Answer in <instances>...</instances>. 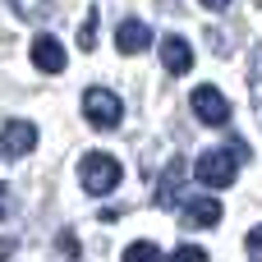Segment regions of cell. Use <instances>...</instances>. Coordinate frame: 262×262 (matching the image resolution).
Masks as SVG:
<instances>
[{
    "label": "cell",
    "instance_id": "cell-1",
    "mask_svg": "<svg viewBox=\"0 0 262 262\" xmlns=\"http://www.w3.org/2000/svg\"><path fill=\"white\" fill-rule=\"evenodd\" d=\"M239 161H249V143H244V138H235L230 147L203 152L198 166H193V175H198L207 189H230V184L239 180Z\"/></svg>",
    "mask_w": 262,
    "mask_h": 262
},
{
    "label": "cell",
    "instance_id": "cell-2",
    "mask_svg": "<svg viewBox=\"0 0 262 262\" xmlns=\"http://www.w3.org/2000/svg\"><path fill=\"white\" fill-rule=\"evenodd\" d=\"M120 161L111 157V152H92V157H83V166H78V180H83V189L92 193V198H101V193H111L115 184H120Z\"/></svg>",
    "mask_w": 262,
    "mask_h": 262
},
{
    "label": "cell",
    "instance_id": "cell-3",
    "mask_svg": "<svg viewBox=\"0 0 262 262\" xmlns=\"http://www.w3.org/2000/svg\"><path fill=\"white\" fill-rule=\"evenodd\" d=\"M83 115H88V124H97V129H115L120 115H124V106H120V97H115L111 88H88V92H83Z\"/></svg>",
    "mask_w": 262,
    "mask_h": 262
},
{
    "label": "cell",
    "instance_id": "cell-4",
    "mask_svg": "<svg viewBox=\"0 0 262 262\" xmlns=\"http://www.w3.org/2000/svg\"><path fill=\"white\" fill-rule=\"evenodd\" d=\"M189 106H193V115L203 120V124H212V129H226L230 124V101L221 97V88H193V97H189Z\"/></svg>",
    "mask_w": 262,
    "mask_h": 262
},
{
    "label": "cell",
    "instance_id": "cell-5",
    "mask_svg": "<svg viewBox=\"0 0 262 262\" xmlns=\"http://www.w3.org/2000/svg\"><path fill=\"white\" fill-rule=\"evenodd\" d=\"M32 147H37V129H32L28 120H9L5 134H0V152H5V157H28Z\"/></svg>",
    "mask_w": 262,
    "mask_h": 262
},
{
    "label": "cell",
    "instance_id": "cell-6",
    "mask_svg": "<svg viewBox=\"0 0 262 262\" xmlns=\"http://www.w3.org/2000/svg\"><path fill=\"white\" fill-rule=\"evenodd\" d=\"M32 64H37L41 74H60V69H64V46H60L51 32H41V37L32 41Z\"/></svg>",
    "mask_w": 262,
    "mask_h": 262
},
{
    "label": "cell",
    "instance_id": "cell-7",
    "mask_svg": "<svg viewBox=\"0 0 262 262\" xmlns=\"http://www.w3.org/2000/svg\"><path fill=\"white\" fill-rule=\"evenodd\" d=\"M147 41H152V28H147V23H138V18H124V23L115 28V46H120L124 55L147 51Z\"/></svg>",
    "mask_w": 262,
    "mask_h": 262
},
{
    "label": "cell",
    "instance_id": "cell-8",
    "mask_svg": "<svg viewBox=\"0 0 262 262\" xmlns=\"http://www.w3.org/2000/svg\"><path fill=\"white\" fill-rule=\"evenodd\" d=\"M161 64H166V74H189L193 69V46L184 37H166L161 41Z\"/></svg>",
    "mask_w": 262,
    "mask_h": 262
},
{
    "label": "cell",
    "instance_id": "cell-9",
    "mask_svg": "<svg viewBox=\"0 0 262 262\" xmlns=\"http://www.w3.org/2000/svg\"><path fill=\"white\" fill-rule=\"evenodd\" d=\"M216 221H221V203H216V198H184V226L207 230V226H216Z\"/></svg>",
    "mask_w": 262,
    "mask_h": 262
},
{
    "label": "cell",
    "instance_id": "cell-10",
    "mask_svg": "<svg viewBox=\"0 0 262 262\" xmlns=\"http://www.w3.org/2000/svg\"><path fill=\"white\" fill-rule=\"evenodd\" d=\"M180 180H184V166L170 157V170H166V175H161V184H157V203H161V207L184 203V198H180Z\"/></svg>",
    "mask_w": 262,
    "mask_h": 262
},
{
    "label": "cell",
    "instance_id": "cell-11",
    "mask_svg": "<svg viewBox=\"0 0 262 262\" xmlns=\"http://www.w3.org/2000/svg\"><path fill=\"white\" fill-rule=\"evenodd\" d=\"M124 262H161V249H157L152 239H138V244L124 249Z\"/></svg>",
    "mask_w": 262,
    "mask_h": 262
},
{
    "label": "cell",
    "instance_id": "cell-12",
    "mask_svg": "<svg viewBox=\"0 0 262 262\" xmlns=\"http://www.w3.org/2000/svg\"><path fill=\"white\" fill-rule=\"evenodd\" d=\"M97 28H101V18H97V9H92V14L83 18V28H78V46H83V51L97 46Z\"/></svg>",
    "mask_w": 262,
    "mask_h": 262
},
{
    "label": "cell",
    "instance_id": "cell-13",
    "mask_svg": "<svg viewBox=\"0 0 262 262\" xmlns=\"http://www.w3.org/2000/svg\"><path fill=\"white\" fill-rule=\"evenodd\" d=\"M170 262H207V253H203L198 244H184V249H175V253H170Z\"/></svg>",
    "mask_w": 262,
    "mask_h": 262
},
{
    "label": "cell",
    "instance_id": "cell-14",
    "mask_svg": "<svg viewBox=\"0 0 262 262\" xmlns=\"http://www.w3.org/2000/svg\"><path fill=\"white\" fill-rule=\"evenodd\" d=\"M244 249H249V258L262 262V226H253L249 235H244Z\"/></svg>",
    "mask_w": 262,
    "mask_h": 262
},
{
    "label": "cell",
    "instance_id": "cell-15",
    "mask_svg": "<svg viewBox=\"0 0 262 262\" xmlns=\"http://www.w3.org/2000/svg\"><path fill=\"white\" fill-rule=\"evenodd\" d=\"M18 9H23V18H41L46 14V0H14Z\"/></svg>",
    "mask_w": 262,
    "mask_h": 262
},
{
    "label": "cell",
    "instance_id": "cell-16",
    "mask_svg": "<svg viewBox=\"0 0 262 262\" xmlns=\"http://www.w3.org/2000/svg\"><path fill=\"white\" fill-rule=\"evenodd\" d=\"M60 253H64V258H78V244H74V235H60Z\"/></svg>",
    "mask_w": 262,
    "mask_h": 262
},
{
    "label": "cell",
    "instance_id": "cell-17",
    "mask_svg": "<svg viewBox=\"0 0 262 262\" xmlns=\"http://www.w3.org/2000/svg\"><path fill=\"white\" fill-rule=\"evenodd\" d=\"M9 207H14V203H9V184H0V221L9 216Z\"/></svg>",
    "mask_w": 262,
    "mask_h": 262
},
{
    "label": "cell",
    "instance_id": "cell-18",
    "mask_svg": "<svg viewBox=\"0 0 262 262\" xmlns=\"http://www.w3.org/2000/svg\"><path fill=\"white\" fill-rule=\"evenodd\" d=\"M203 5H207V9H226L230 0H203Z\"/></svg>",
    "mask_w": 262,
    "mask_h": 262
}]
</instances>
